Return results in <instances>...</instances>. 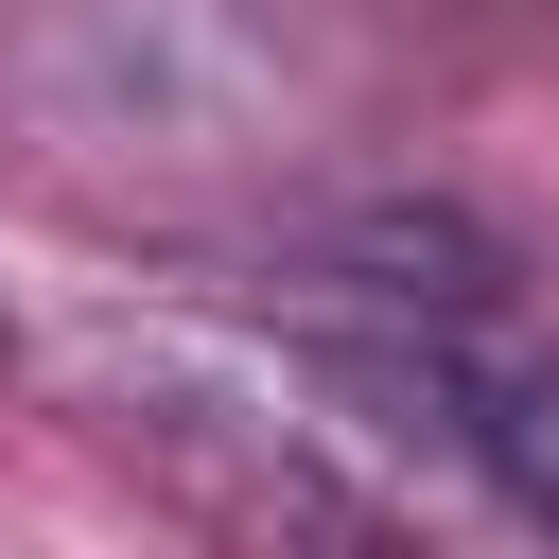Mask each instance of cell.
Wrapping results in <instances>:
<instances>
[{"label":"cell","instance_id":"6da1fadb","mask_svg":"<svg viewBox=\"0 0 559 559\" xmlns=\"http://www.w3.org/2000/svg\"><path fill=\"white\" fill-rule=\"evenodd\" d=\"M87 437H105L192 542H227V559H437V542L332 454V419H280V402H245V384L105 367V384H87Z\"/></svg>","mask_w":559,"mask_h":559}]
</instances>
